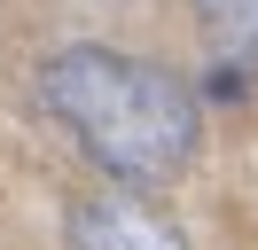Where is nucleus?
<instances>
[{
	"label": "nucleus",
	"mask_w": 258,
	"mask_h": 250,
	"mask_svg": "<svg viewBox=\"0 0 258 250\" xmlns=\"http://www.w3.org/2000/svg\"><path fill=\"white\" fill-rule=\"evenodd\" d=\"M39 102L71 125L86 156L110 172L117 188H157L180 180L204 149V109L180 71L149 55H117V47H63L39 71Z\"/></svg>",
	"instance_id": "obj_1"
},
{
	"label": "nucleus",
	"mask_w": 258,
	"mask_h": 250,
	"mask_svg": "<svg viewBox=\"0 0 258 250\" xmlns=\"http://www.w3.org/2000/svg\"><path fill=\"white\" fill-rule=\"evenodd\" d=\"M71 250H188V234L157 211L133 188H102V196H79L63 219Z\"/></svg>",
	"instance_id": "obj_2"
},
{
	"label": "nucleus",
	"mask_w": 258,
	"mask_h": 250,
	"mask_svg": "<svg viewBox=\"0 0 258 250\" xmlns=\"http://www.w3.org/2000/svg\"><path fill=\"white\" fill-rule=\"evenodd\" d=\"M196 24L227 62H258V0H196Z\"/></svg>",
	"instance_id": "obj_3"
}]
</instances>
